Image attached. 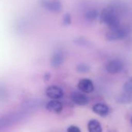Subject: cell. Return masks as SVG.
Returning a JSON list of instances; mask_svg holds the SVG:
<instances>
[{
	"label": "cell",
	"mask_w": 132,
	"mask_h": 132,
	"mask_svg": "<svg viewBox=\"0 0 132 132\" xmlns=\"http://www.w3.org/2000/svg\"><path fill=\"white\" fill-rule=\"evenodd\" d=\"M124 91L132 93V77L129 78L124 84Z\"/></svg>",
	"instance_id": "cell-18"
},
{
	"label": "cell",
	"mask_w": 132,
	"mask_h": 132,
	"mask_svg": "<svg viewBox=\"0 0 132 132\" xmlns=\"http://www.w3.org/2000/svg\"><path fill=\"white\" fill-rule=\"evenodd\" d=\"M46 108L50 112L54 114H60L62 112L63 106V104L60 101H59V100H52L46 104Z\"/></svg>",
	"instance_id": "cell-9"
},
{
	"label": "cell",
	"mask_w": 132,
	"mask_h": 132,
	"mask_svg": "<svg viewBox=\"0 0 132 132\" xmlns=\"http://www.w3.org/2000/svg\"><path fill=\"white\" fill-rule=\"evenodd\" d=\"M100 21L107 25L109 29L120 26V18L117 10L112 7L105 8L100 14Z\"/></svg>",
	"instance_id": "cell-2"
},
{
	"label": "cell",
	"mask_w": 132,
	"mask_h": 132,
	"mask_svg": "<svg viewBox=\"0 0 132 132\" xmlns=\"http://www.w3.org/2000/svg\"><path fill=\"white\" fill-rule=\"evenodd\" d=\"M7 96H8V91L6 88L4 86L0 85V101L5 99Z\"/></svg>",
	"instance_id": "cell-19"
},
{
	"label": "cell",
	"mask_w": 132,
	"mask_h": 132,
	"mask_svg": "<svg viewBox=\"0 0 132 132\" xmlns=\"http://www.w3.org/2000/svg\"><path fill=\"white\" fill-rule=\"evenodd\" d=\"M41 6L51 12H60L63 9V5L60 0H41Z\"/></svg>",
	"instance_id": "cell-4"
},
{
	"label": "cell",
	"mask_w": 132,
	"mask_h": 132,
	"mask_svg": "<svg viewBox=\"0 0 132 132\" xmlns=\"http://www.w3.org/2000/svg\"><path fill=\"white\" fill-rule=\"evenodd\" d=\"M64 59L65 58H64L63 53L61 51H56L52 55V56L50 58V65L55 68L59 67L63 63Z\"/></svg>",
	"instance_id": "cell-10"
},
{
	"label": "cell",
	"mask_w": 132,
	"mask_h": 132,
	"mask_svg": "<svg viewBox=\"0 0 132 132\" xmlns=\"http://www.w3.org/2000/svg\"><path fill=\"white\" fill-rule=\"evenodd\" d=\"M76 70L77 72H79L80 73H88L90 71V67L87 63H79L77 66Z\"/></svg>",
	"instance_id": "cell-17"
},
{
	"label": "cell",
	"mask_w": 132,
	"mask_h": 132,
	"mask_svg": "<svg viewBox=\"0 0 132 132\" xmlns=\"http://www.w3.org/2000/svg\"><path fill=\"white\" fill-rule=\"evenodd\" d=\"M71 23V16L69 13H67L63 17V24L64 26H69Z\"/></svg>",
	"instance_id": "cell-20"
},
{
	"label": "cell",
	"mask_w": 132,
	"mask_h": 132,
	"mask_svg": "<svg viewBox=\"0 0 132 132\" xmlns=\"http://www.w3.org/2000/svg\"><path fill=\"white\" fill-rule=\"evenodd\" d=\"M93 111L97 114L99 116L105 117L109 114L110 113V108L108 105L102 104V103H97L94 104L92 108Z\"/></svg>",
	"instance_id": "cell-11"
},
{
	"label": "cell",
	"mask_w": 132,
	"mask_h": 132,
	"mask_svg": "<svg viewBox=\"0 0 132 132\" xmlns=\"http://www.w3.org/2000/svg\"><path fill=\"white\" fill-rule=\"evenodd\" d=\"M40 106V101L39 100H30V101H25L22 106L21 109L25 110L28 112H32L34 110L37 109Z\"/></svg>",
	"instance_id": "cell-12"
},
{
	"label": "cell",
	"mask_w": 132,
	"mask_h": 132,
	"mask_svg": "<svg viewBox=\"0 0 132 132\" xmlns=\"http://www.w3.org/2000/svg\"><path fill=\"white\" fill-rule=\"evenodd\" d=\"M67 131L68 132H80V129L75 125H71L67 129Z\"/></svg>",
	"instance_id": "cell-21"
},
{
	"label": "cell",
	"mask_w": 132,
	"mask_h": 132,
	"mask_svg": "<svg viewBox=\"0 0 132 132\" xmlns=\"http://www.w3.org/2000/svg\"><path fill=\"white\" fill-rule=\"evenodd\" d=\"M99 14L97 10L96 9H90L88 11H87L84 14V18L88 22H94L96 21V19L98 18Z\"/></svg>",
	"instance_id": "cell-15"
},
{
	"label": "cell",
	"mask_w": 132,
	"mask_h": 132,
	"mask_svg": "<svg viewBox=\"0 0 132 132\" xmlns=\"http://www.w3.org/2000/svg\"><path fill=\"white\" fill-rule=\"evenodd\" d=\"M46 94L48 97L52 100H60L64 95L62 88L56 85H51L48 87L46 90Z\"/></svg>",
	"instance_id": "cell-6"
},
{
	"label": "cell",
	"mask_w": 132,
	"mask_h": 132,
	"mask_svg": "<svg viewBox=\"0 0 132 132\" xmlns=\"http://www.w3.org/2000/svg\"><path fill=\"white\" fill-rule=\"evenodd\" d=\"M29 112L25 110H19L7 114L0 118V131L5 129L11 125L20 123L25 121L29 115Z\"/></svg>",
	"instance_id": "cell-1"
},
{
	"label": "cell",
	"mask_w": 132,
	"mask_h": 132,
	"mask_svg": "<svg viewBox=\"0 0 132 132\" xmlns=\"http://www.w3.org/2000/svg\"><path fill=\"white\" fill-rule=\"evenodd\" d=\"M77 87H78V89L84 94L92 93L94 90V85L93 81L87 78L81 79L79 81Z\"/></svg>",
	"instance_id": "cell-8"
},
{
	"label": "cell",
	"mask_w": 132,
	"mask_h": 132,
	"mask_svg": "<svg viewBox=\"0 0 132 132\" xmlns=\"http://www.w3.org/2000/svg\"><path fill=\"white\" fill-rule=\"evenodd\" d=\"M125 67L124 63L118 59H114L106 63L105 69L108 73L111 74H117L121 73Z\"/></svg>",
	"instance_id": "cell-5"
},
{
	"label": "cell",
	"mask_w": 132,
	"mask_h": 132,
	"mask_svg": "<svg viewBox=\"0 0 132 132\" xmlns=\"http://www.w3.org/2000/svg\"><path fill=\"white\" fill-rule=\"evenodd\" d=\"M75 43L80 46H84V47H90V43L84 37H79L77 38L74 40Z\"/></svg>",
	"instance_id": "cell-16"
},
{
	"label": "cell",
	"mask_w": 132,
	"mask_h": 132,
	"mask_svg": "<svg viewBox=\"0 0 132 132\" xmlns=\"http://www.w3.org/2000/svg\"><path fill=\"white\" fill-rule=\"evenodd\" d=\"M131 124H132V118H131Z\"/></svg>",
	"instance_id": "cell-22"
},
{
	"label": "cell",
	"mask_w": 132,
	"mask_h": 132,
	"mask_svg": "<svg viewBox=\"0 0 132 132\" xmlns=\"http://www.w3.org/2000/svg\"><path fill=\"white\" fill-rule=\"evenodd\" d=\"M70 98L74 104L79 106H86L90 101L88 97L86 96L83 92H73L70 94Z\"/></svg>",
	"instance_id": "cell-7"
},
{
	"label": "cell",
	"mask_w": 132,
	"mask_h": 132,
	"mask_svg": "<svg viewBox=\"0 0 132 132\" xmlns=\"http://www.w3.org/2000/svg\"><path fill=\"white\" fill-rule=\"evenodd\" d=\"M87 128L90 132H101L102 127L99 121L97 120L92 119L87 124Z\"/></svg>",
	"instance_id": "cell-14"
},
{
	"label": "cell",
	"mask_w": 132,
	"mask_h": 132,
	"mask_svg": "<svg viewBox=\"0 0 132 132\" xmlns=\"http://www.w3.org/2000/svg\"><path fill=\"white\" fill-rule=\"evenodd\" d=\"M128 34L126 29L120 26L114 28H110L109 31L106 33L105 38L108 41H118L124 39Z\"/></svg>",
	"instance_id": "cell-3"
},
{
	"label": "cell",
	"mask_w": 132,
	"mask_h": 132,
	"mask_svg": "<svg viewBox=\"0 0 132 132\" xmlns=\"http://www.w3.org/2000/svg\"><path fill=\"white\" fill-rule=\"evenodd\" d=\"M116 101L120 104H128L132 103V93L123 91L116 97Z\"/></svg>",
	"instance_id": "cell-13"
}]
</instances>
